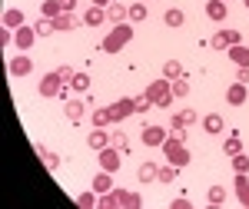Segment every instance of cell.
<instances>
[{"mask_svg": "<svg viewBox=\"0 0 249 209\" xmlns=\"http://www.w3.org/2000/svg\"><path fill=\"white\" fill-rule=\"evenodd\" d=\"M146 96L153 100L156 106H163V110H166V106H170V100H173V87L166 83V80H156V83H150Z\"/></svg>", "mask_w": 249, "mask_h": 209, "instance_id": "1", "label": "cell"}, {"mask_svg": "<svg viewBox=\"0 0 249 209\" xmlns=\"http://www.w3.org/2000/svg\"><path fill=\"white\" fill-rule=\"evenodd\" d=\"M130 37H133V30H130V27H116L113 34L103 40V50H107V53H116V50H123V43H126Z\"/></svg>", "mask_w": 249, "mask_h": 209, "instance_id": "2", "label": "cell"}, {"mask_svg": "<svg viewBox=\"0 0 249 209\" xmlns=\"http://www.w3.org/2000/svg\"><path fill=\"white\" fill-rule=\"evenodd\" d=\"M163 150H166V159L176 163V166H186V163H190V153L183 150V143H176V139H166Z\"/></svg>", "mask_w": 249, "mask_h": 209, "instance_id": "3", "label": "cell"}, {"mask_svg": "<svg viewBox=\"0 0 249 209\" xmlns=\"http://www.w3.org/2000/svg\"><path fill=\"white\" fill-rule=\"evenodd\" d=\"M100 166L107 173L120 170V150H116V146H103V150H100Z\"/></svg>", "mask_w": 249, "mask_h": 209, "instance_id": "4", "label": "cell"}, {"mask_svg": "<svg viewBox=\"0 0 249 209\" xmlns=\"http://www.w3.org/2000/svg\"><path fill=\"white\" fill-rule=\"evenodd\" d=\"M60 83H63L60 73H47L43 80H40V93H43V96H57L60 93Z\"/></svg>", "mask_w": 249, "mask_h": 209, "instance_id": "5", "label": "cell"}, {"mask_svg": "<svg viewBox=\"0 0 249 209\" xmlns=\"http://www.w3.org/2000/svg\"><path fill=\"white\" fill-rule=\"evenodd\" d=\"M63 113H67V120H70V123H80V120H83V113H87V103H83V100H70V103L63 106Z\"/></svg>", "mask_w": 249, "mask_h": 209, "instance_id": "6", "label": "cell"}, {"mask_svg": "<svg viewBox=\"0 0 249 209\" xmlns=\"http://www.w3.org/2000/svg\"><path fill=\"white\" fill-rule=\"evenodd\" d=\"M130 113H136L133 100H116L113 106H110V116H113V120H126Z\"/></svg>", "mask_w": 249, "mask_h": 209, "instance_id": "7", "label": "cell"}, {"mask_svg": "<svg viewBox=\"0 0 249 209\" xmlns=\"http://www.w3.org/2000/svg\"><path fill=\"white\" fill-rule=\"evenodd\" d=\"M143 143H146V146H163V143H166V133H163L160 126H146V130H143Z\"/></svg>", "mask_w": 249, "mask_h": 209, "instance_id": "8", "label": "cell"}, {"mask_svg": "<svg viewBox=\"0 0 249 209\" xmlns=\"http://www.w3.org/2000/svg\"><path fill=\"white\" fill-rule=\"evenodd\" d=\"M123 17H130V7H123V3H107V20H113V23H120Z\"/></svg>", "mask_w": 249, "mask_h": 209, "instance_id": "9", "label": "cell"}, {"mask_svg": "<svg viewBox=\"0 0 249 209\" xmlns=\"http://www.w3.org/2000/svg\"><path fill=\"white\" fill-rule=\"evenodd\" d=\"M206 17L210 20H226V0H213V3H206Z\"/></svg>", "mask_w": 249, "mask_h": 209, "instance_id": "10", "label": "cell"}, {"mask_svg": "<svg viewBox=\"0 0 249 209\" xmlns=\"http://www.w3.org/2000/svg\"><path fill=\"white\" fill-rule=\"evenodd\" d=\"M87 143H90V150H103V146H110V133H103V130H93V133L87 136Z\"/></svg>", "mask_w": 249, "mask_h": 209, "instance_id": "11", "label": "cell"}, {"mask_svg": "<svg viewBox=\"0 0 249 209\" xmlns=\"http://www.w3.org/2000/svg\"><path fill=\"white\" fill-rule=\"evenodd\" d=\"M103 20H107V10H103V7H90L87 17H83V23H87V27H100Z\"/></svg>", "mask_w": 249, "mask_h": 209, "instance_id": "12", "label": "cell"}, {"mask_svg": "<svg viewBox=\"0 0 249 209\" xmlns=\"http://www.w3.org/2000/svg\"><path fill=\"white\" fill-rule=\"evenodd\" d=\"M230 57H232V63H239V67H249V47L236 43V47H230Z\"/></svg>", "mask_w": 249, "mask_h": 209, "instance_id": "13", "label": "cell"}, {"mask_svg": "<svg viewBox=\"0 0 249 209\" xmlns=\"http://www.w3.org/2000/svg\"><path fill=\"white\" fill-rule=\"evenodd\" d=\"M236 190H239V203L249 206V179H246V173H236Z\"/></svg>", "mask_w": 249, "mask_h": 209, "instance_id": "14", "label": "cell"}, {"mask_svg": "<svg viewBox=\"0 0 249 209\" xmlns=\"http://www.w3.org/2000/svg\"><path fill=\"white\" fill-rule=\"evenodd\" d=\"M10 73H14V76L30 73V60H27V57H14V60H10Z\"/></svg>", "mask_w": 249, "mask_h": 209, "instance_id": "15", "label": "cell"}, {"mask_svg": "<svg viewBox=\"0 0 249 209\" xmlns=\"http://www.w3.org/2000/svg\"><path fill=\"white\" fill-rule=\"evenodd\" d=\"M53 27L67 34V30H73V27H77V20H73V14H60V17H53Z\"/></svg>", "mask_w": 249, "mask_h": 209, "instance_id": "16", "label": "cell"}, {"mask_svg": "<svg viewBox=\"0 0 249 209\" xmlns=\"http://www.w3.org/2000/svg\"><path fill=\"white\" fill-rule=\"evenodd\" d=\"M163 76H166V80H179V76H183V67H179L176 60H166V63H163Z\"/></svg>", "mask_w": 249, "mask_h": 209, "instance_id": "17", "label": "cell"}, {"mask_svg": "<svg viewBox=\"0 0 249 209\" xmlns=\"http://www.w3.org/2000/svg\"><path fill=\"white\" fill-rule=\"evenodd\" d=\"M60 14H63V3H60V0H47V3H43V17L47 20L60 17Z\"/></svg>", "mask_w": 249, "mask_h": 209, "instance_id": "18", "label": "cell"}, {"mask_svg": "<svg viewBox=\"0 0 249 209\" xmlns=\"http://www.w3.org/2000/svg\"><path fill=\"white\" fill-rule=\"evenodd\" d=\"M3 27H7V30H10V27H23V14H20V10H7V14H3Z\"/></svg>", "mask_w": 249, "mask_h": 209, "instance_id": "19", "label": "cell"}, {"mask_svg": "<svg viewBox=\"0 0 249 209\" xmlns=\"http://www.w3.org/2000/svg\"><path fill=\"white\" fill-rule=\"evenodd\" d=\"M203 126H206V133H223V116H206V120H203Z\"/></svg>", "mask_w": 249, "mask_h": 209, "instance_id": "20", "label": "cell"}, {"mask_svg": "<svg viewBox=\"0 0 249 209\" xmlns=\"http://www.w3.org/2000/svg\"><path fill=\"white\" fill-rule=\"evenodd\" d=\"M17 43L20 47H30L34 43V30L30 27H17Z\"/></svg>", "mask_w": 249, "mask_h": 209, "instance_id": "21", "label": "cell"}, {"mask_svg": "<svg viewBox=\"0 0 249 209\" xmlns=\"http://www.w3.org/2000/svg\"><path fill=\"white\" fill-rule=\"evenodd\" d=\"M93 186H96L100 192H110V186H113V183H110V173L103 170V173H100V176L93 179Z\"/></svg>", "mask_w": 249, "mask_h": 209, "instance_id": "22", "label": "cell"}, {"mask_svg": "<svg viewBox=\"0 0 249 209\" xmlns=\"http://www.w3.org/2000/svg\"><path fill=\"white\" fill-rule=\"evenodd\" d=\"M70 87H73V90H80V93H87V90H90V76H87V73H77Z\"/></svg>", "mask_w": 249, "mask_h": 209, "instance_id": "23", "label": "cell"}, {"mask_svg": "<svg viewBox=\"0 0 249 209\" xmlns=\"http://www.w3.org/2000/svg\"><path fill=\"white\" fill-rule=\"evenodd\" d=\"M37 156H40V159H43V163H47V166H50V170H57V166H60V159H57V156H53V153H47V150H43V146H37Z\"/></svg>", "mask_w": 249, "mask_h": 209, "instance_id": "24", "label": "cell"}, {"mask_svg": "<svg viewBox=\"0 0 249 209\" xmlns=\"http://www.w3.org/2000/svg\"><path fill=\"white\" fill-rule=\"evenodd\" d=\"M246 100V83H236L230 90V103H243Z\"/></svg>", "mask_w": 249, "mask_h": 209, "instance_id": "25", "label": "cell"}, {"mask_svg": "<svg viewBox=\"0 0 249 209\" xmlns=\"http://www.w3.org/2000/svg\"><path fill=\"white\" fill-rule=\"evenodd\" d=\"M136 176H140V183H146V179H153V176H156V166H153V163H143V166L136 170Z\"/></svg>", "mask_w": 249, "mask_h": 209, "instance_id": "26", "label": "cell"}, {"mask_svg": "<svg viewBox=\"0 0 249 209\" xmlns=\"http://www.w3.org/2000/svg\"><path fill=\"white\" fill-rule=\"evenodd\" d=\"M219 203H226V190H223V186H213L210 190V206H219Z\"/></svg>", "mask_w": 249, "mask_h": 209, "instance_id": "27", "label": "cell"}, {"mask_svg": "<svg viewBox=\"0 0 249 209\" xmlns=\"http://www.w3.org/2000/svg\"><path fill=\"white\" fill-rule=\"evenodd\" d=\"M156 179H160V183H173V179H176V166H163V170H156Z\"/></svg>", "mask_w": 249, "mask_h": 209, "instance_id": "28", "label": "cell"}, {"mask_svg": "<svg viewBox=\"0 0 249 209\" xmlns=\"http://www.w3.org/2000/svg\"><path fill=\"white\" fill-rule=\"evenodd\" d=\"M37 34H40V37H50V34H57V27H53V20H47V17H43V20L37 23Z\"/></svg>", "mask_w": 249, "mask_h": 209, "instance_id": "29", "label": "cell"}, {"mask_svg": "<svg viewBox=\"0 0 249 209\" xmlns=\"http://www.w3.org/2000/svg\"><path fill=\"white\" fill-rule=\"evenodd\" d=\"M186 93H190V80H186V76H179V80L173 83V96H186Z\"/></svg>", "mask_w": 249, "mask_h": 209, "instance_id": "30", "label": "cell"}, {"mask_svg": "<svg viewBox=\"0 0 249 209\" xmlns=\"http://www.w3.org/2000/svg\"><path fill=\"white\" fill-rule=\"evenodd\" d=\"M232 170H236V173H246V170H249V156L236 153V156H232Z\"/></svg>", "mask_w": 249, "mask_h": 209, "instance_id": "31", "label": "cell"}, {"mask_svg": "<svg viewBox=\"0 0 249 209\" xmlns=\"http://www.w3.org/2000/svg\"><path fill=\"white\" fill-rule=\"evenodd\" d=\"M110 146H116V150L123 153V150H126V133H120V130H116V133H110Z\"/></svg>", "mask_w": 249, "mask_h": 209, "instance_id": "32", "label": "cell"}, {"mask_svg": "<svg viewBox=\"0 0 249 209\" xmlns=\"http://www.w3.org/2000/svg\"><path fill=\"white\" fill-rule=\"evenodd\" d=\"M133 106H136V113H146V110L153 106V100H150V96H133Z\"/></svg>", "mask_w": 249, "mask_h": 209, "instance_id": "33", "label": "cell"}, {"mask_svg": "<svg viewBox=\"0 0 249 209\" xmlns=\"http://www.w3.org/2000/svg\"><path fill=\"white\" fill-rule=\"evenodd\" d=\"M166 27H179V23H183V10H166Z\"/></svg>", "mask_w": 249, "mask_h": 209, "instance_id": "34", "label": "cell"}, {"mask_svg": "<svg viewBox=\"0 0 249 209\" xmlns=\"http://www.w3.org/2000/svg\"><path fill=\"white\" fill-rule=\"evenodd\" d=\"M130 20H146V7L143 3H133L130 7Z\"/></svg>", "mask_w": 249, "mask_h": 209, "instance_id": "35", "label": "cell"}, {"mask_svg": "<svg viewBox=\"0 0 249 209\" xmlns=\"http://www.w3.org/2000/svg\"><path fill=\"white\" fill-rule=\"evenodd\" d=\"M226 153H230V156H236V153H243V143H239L236 136H230V139H226Z\"/></svg>", "mask_w": 249, "mask_h": 209, "instance_id": "36", "label": "cell"}, {"mask_svg": "<svg viewBox=\"0 0 249 209\" xmlns=\"http://www.w3.org/2000/svg\"><path fill=\"white\" fill-rule=\"evenodd\" d=\"M210 47H216V50H223V47H230V43H226V34H223V30H219V34H213Z\"/></svg>", "mask_w": 249, "mask_h": 209, "instance_id": "37", "label": "cell"}, {"mask_svg": "<svg viewBox=\"0 0 249 209\" xmlns=\"http://www.w3.org/2000/svg\"><path fill=\"white\" fill-rule=\"evenodd\" d=\"M110 120H113V116H110V110H100V113H93V123H96V126H107Z\"/></svg>", "mask_w": 249, "mask_h": 209, "instance_id": "38", "label": "cell"}, {"mask_svg": "<svg viewBox=\"0 0 249 209\" xmlns=\"http://www.w3.org/2000/svg\"><path fill=\"white\" fill-rule=\"evenodd\" d=\"M190 123H196V113H179L176 116V126H190Z\"/></svg>", "mask_w": 249, "mask_h": 209, "instance_id": "39", "label": "cell"}, {"mask_svg": "<svg viewBox=\"0 0 249 209\" xmlns=\"http://www.w3.org/2000/svg\"><path fill=\"white\" fill-rule=\"evenodd\" d=\"M120 203V192H107L103 199H100V206H116Z\"/></svg>", "mask_w": 249, "mask_h": 209, "instance_id": "40", "label": "cell"}, {"mask_svg": "<svg viewBox=\"0 0 249 209\" xmlns=\"http://www.w3.org/2000/svg\"><path fill=\"white\" fill-rule=\"evenodd\" d=\"M57 73H60V80H63V83H73V76H77L73 70H70V67H60Z\"/></svg>", "mask_w": 249, "mask_h": 209, "instance_id": "41", "label": "cell"}, {"mask_svg": "<svg viewBox=\"0 0 249 209\" xmlns=\"http://www.w3.org/2000/svg\"><path fill=\"white\" fill-rule=\"evenodd\" d=\"M223 34H226V43H230V47H236V43H239V30H223Z\"/></svg>", "mask_w": 249, "mask_h": 209, "instance_id": "42", "label": "cell"}, {"mask_svg": "<svg viewBox=\"0 0 249 209\" xmlns=\"http://www.w3.org/2000/svg\"><path fill=\"white\" fill-rule=\"evenodd\" d=\"M236 76H239V83H246V87H249V67H239V73H236Z\"/></svg>", "mask_w": 249, "mask_h": 209, "instance_id": "43", "label": "cell"}, {"mask_svg": "<svg viewBox=\"0 0 249 209\" xmlns=\"http://www.w3.org/2000/svg\"><path fill=\"white\" fill-rule=\"evenodd\" d=\"M77 203H80V206H93V196H90V192H83Z\"/></svg>", "mask_w": 249, "mask_h": 209, "instance_id": "44", "label": "cell"}, {"mask_svg": "<svg viewBox=\"0 0 249 209\" xmlns=\"http://www.w3.org/2000/svg\"><path fill=\"white\" fill-rule=\"evenodd\" d=\"M173 206H176V209H190V199H186V196H179V199H176Z\"/></svg>", "mask_w": 249, "mask_h": 209, "instance_id": "45", "label": "cell"}, {"mask_svg": "<svg viewBox=\"0 0 249 209\" xmlns=\"http://www.w3.org/2000/svg\"><path fill=\"white\" fill-rule=\"evenodd\" d=\"M60 3H63V14H70V10L77 7V0H60Z\"/></svg>", "mask_w": 249, "mask_h": 209, "instance_id": "46", "label": "cell"}, {"mask_svg": "<svg viewBox=\"0 0 249 209\" xmlns=\"http://www.w3.org/2000/svg\"><path fill=\"white\" fill-rule=\"evenodd\" d=\"M103 3H113V0H93V7H103Z\"/></svg>", "mask_w": 249, "mask_h": 209, "instance_id": "47", "label": "cell"}, {"mask_svg": "<svg viewBox=\"0 0 249 209\" xmlns=\"http://www.w3.org/2000/svg\"><path fill=\"white\" fill-rule=\"evenodd\" d=\"M243 3H246V10H249V0H243Z\"/></svg>", "mask_w": 249, "mask_h": 209, "instance_id": "48", "label": "cell"}]
</instances>
